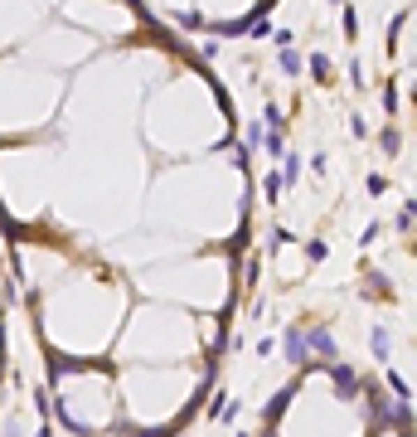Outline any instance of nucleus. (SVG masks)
<instances>
[{"label":"nucleus","mask_w":417,"mask_h":437,"mask_svg":"<svg viewBox=\"0 0 417 437\" xmlns=\"http://www.w3.org/2000/svg\"><path fill=\"white\" fill-rule=\"evenodd\" d=\"M325 369L335 374V389H340L344 399H349V394H359V379H354V369H349V364H325Z\"/></svg>","instance_id":"nucleus-1"},{"label":"nucleus","mask_w":417,"mask_h":437,"mask_svg":"<svg viewBox=\"0 0 417 437\" xmlns=\"http://www.w3.org/2000/svg\"><path fill=\"white\" fill-rule=\"evenodd\" d=\"M306 345H311V350L320 355V360H335V345H330V330H320V326H315L311 335H306Z\"/></svg>","instance_id":"nucleus-2"},{"label":"nucleus","mask_w":417,"mask_h":437,"mask_svg":"<svg viewBox=\"0 0 417 437\" xmlns=\"http://www.w3.org/2000/svg\"><path fill=\"white\" fill-rule=\"evenodd\" d=\"M291 399H296V389H282V394H272V403H267V423H272V428H277V418L287 413V403H291Z\"/></svg>","instance_id":"nucleus-3"},{"label":"nucleus","mask_w":417,"mask_h":437,"mask_svg":"<svg viewBox=\"0 0 417 437\" xmlns=\"http://www.w3.org/2000/svg\"><path fill=\"white\" fill-rule=\"evenodd\" d=\"M34 437H54V433H49V428H39V433H34Z\"/></svg>","instance_id":"nucleus-4"}]
</instances>
